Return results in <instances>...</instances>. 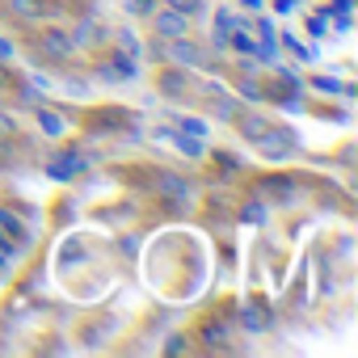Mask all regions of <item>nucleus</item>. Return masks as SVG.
<instances>
[{
    "instance_id": "f257e3e1",
    "label": "nucleus",
    "mask_w": 358,
    "mask_h": 358,
    "mask_svg": "<svg viewBox=\"0 0 358 358\" xmlns=\"http://www.w3.org/2000/svg\"><path fill=\"white\" fill-rule=\"evenodd\" d=\"M253 143H257V152H262L266 160H282V156H291V148H295L291 131H278V127H266Z\"/></svg>"
},
{
    "instance_id": "f03ea898",
    "label": "nucleus",
    "mask_w": 358,
    "mask_h": 358,
    "mask_svg": "<svg viewBox=\"0 0 358 358\" xmlns=\"http://www.w3.org/2000/svg\"><path fill=\"white\" fill-rule=\"evenodd\" d=\"M169 55H173L177 64H186V68H207V51H203V47H194V43H182V38H173Z\"/></svg>"
},
{
    "instance_id": "7ed1b4c3",
    "label": "nucleus",
    "mask_w": 358,
    "mask_h": 358,
    "mask_svg": "<svg viewBox=\"0 0 358 358\" xmlns=\"http://www.w3.org/2000/svg\"><path fill=\"white\" fill-rule=\"evenodd\" d=\"M80 169H85V156H80V152H59V156L51 160V169H47V173H51V177H59V182H68V177H76Z\"/></svg>"
},
{
    "instance_id": "20e7f679",
    "label": "nucleus",
    "mask_w": 358,
    "mask_h": 358,
    "mask_svg": "<svg viewBox=\"0 0 358 358\" xmlns=\"http://www.w3.org/2000/svg\"><path fill=\"white\" fill-rule=\"evenodd\" d=\"M156 34L160 38H186V13H156Z\"/></svg>"
},
{
    "instance_id": "39448f33",
    "label": "nucleus",
    "mask_w": 358,
    "mask_h": 358,
    "mask_svg": "<svg viewBox=\"0 0 358 358\" xmlns=\"http://www.w3.org/2000/svg\"><path fill=\"white\" fill-rule=\"evenodd\" d=\"M156 190H160L169 203H186V199H190V186H186V182H177L173 173H160V177H156Z\"/></svg>"
},
{
    "instance_id": "423d86ee",
    "label": "nucleus",
    "mask_w": 358,
    "mask_h": 358,
    "mask_svg": "<svg viewBox=\"0 0 358 358\" xmlns=\"http://www.w3.org/2000/svg\"><path fill=\"white\" fill-rule=\"evenodd\" d=\"M257 190H262V194H270V199H282V203H291V199H295V182H287V177H266Z\"/></svg>"
},
{
    "instance_id": "0eeeda50",
    "label": "nucleus",
    "mask_w": 358,
    "mask_h": 358,
    "mask_svg": "<svg viewBox=\"0 0 358 358\" xmlns=\"http://www.w3.org/2000/svg\"><path fill=\"white\" fill-rule=\"evenodd\" d=\"M43 47H47L51 55H72V38H68L64 30H47V34H43Z\"/></svg>"
},
{
    "instance_id": "6e6552de",
    "label": "nucleus",
    "mask_w": 358,
    "mask_h": 358,
    "mask_svg": "<svg viewBox=\"0 0 358 358\" xmlns=\"http://www.w3.org/2000/svg\"><path fill=\"white\" fill-rule=\"evenodd\" d=\"M241 316H245V329H249V333H262V329L270 324V312H266V308H257V303H249Z\"/></svg>"
},
{
    "instance_id": "1a4fd4ad",
    "label": "nucleus",
    "mask_w": 358,
    "mask_h": 358,
    "mask_svg": "<svg viewBox=\"0 0 358 358\" xmlns=\"http://www.w3.org/2000/svg\"><path fill=\"white\" fill-rule=\"evenodd\" d=\"M203 341H207V350H228V329H224L220 320H211V324L203 329Z\"/></svg>"
},
{
    "instance_id": "9d476101",
    "label": "nucleus",
    "mask_w": 358,
    "mask_h": 358,
    "mask_svg": "<svg viewBox=\"0 0 358 358\" xmlns=\"http://www.w3.org/2000/svg\"><path fill=\"white\" fill-rule=\"evenodd\" d=\"M97 38H101V26H97V22H80V26H76V38H72V47L97 43Z\"/></svg>"
},
{
    "instance_id": "9b49d317",
    "label": "nucleus",
    "mask_w": 358,
    "mask_h": 358,
    "mask_svg": "<svg viewBox=\"0 0 358 358\" xmlns=\"http://www.w3.org/2000/svg\"><path fill=\"white\" fill-rule=\"evenodd\" d=\"M160 89H164L169 97H177V93H186V76H182V72H164V76H160Z\"/></svg>"
},
{
    "instance_id": "f8f14e48",
    "label": "nucleus",
    "mask_w": 358,
    "mask_h": 358,
    "mask_svg": "<svg viewBox=\"0 0 358 358\" xmlns=\"http://www.w3.org/2000/svg\"><path fill=\"white\" fill-rule=\"evenodd\" d=\"M38 127H43L47 135H64V118H59V114H51V110H43V114H38Z\"/></svg>"
},
{
    "instance_id": "ddd939ff",
    "label": "nucleus",
    "mask_w": 358,
    "mask_h": 358,
    "mask_svg": "<svg viewBox=\"0 0 358 358\" xmlns=\"http://www.w3.org/2000/svg\"><path fill=\"white\" fill-rule=\"evenodd\" d=\"M9 5H13L17 17H38V13H43V9H38V0H9Z\"/></svg>"
},
{
    "instance_id": "4468645a",
    "label": "nucleus",
    "mask_w": 358,
    "mask_h": 358,
    "mask_svg": "<svg viewBox=\"0 0 358 358\" xmlns=\"http://www.w3.org/2000/svg\"><path fill=\"white\" fill-rule=\"evenodd\" d=\"M241 131H245V139H257V135L266 131V122H262V118H245V122H241Z\"/></svg>"
},
{
    "instance_id": "2eb2a0df",
    "label": "nucleus",
    "mask_w": 358,
    "mask_h": 358,
    "mask_svg": "<svg viewBox=\"0 0 358 358\" xmlns=\"http://www.w3.org/2000/svg\"><path fill=\"white\" fill-rule=\"evenodd\" d=\"M215 114H220V118H236V101L220 97V101H215Z\"/></svg>"
},
{
    "instance_id": "dca6fc26",
    "label": "nucleus",
    "mask_w": 358,
    "mask_h": 358,
    "mask_svg": "<svg viewBox=\"0 0 358 358\" xmlns=\"http://www.w3.org/2000/svg\"><path fill=\"white\" fill-rule=\"evenodd\" d=\"M127 13H135V17L152 13V0H127Z\"/></svg>"
},
{
    "instance_id": "f3484780",
    "label": "nucleus",
    "mask_w": 358,
    "mask_h": 358,
    "mask_svg": "<svg viewBox=\"0 0 358 358\" xmlns=\"http://www.w3.org/2000/svg\"><path fill=\"white\" fill-rule=\"evenodd\" d=\"M173 9H177V13H199L203 0H173Z\"/></svg>"
},
{
    "instance_id": "a211bd4d",
    "label": "nucleus",
    "mask_w": 358,
    "mask_h": 358,
    "mask_svg": "<svg viewBox=\"0 0 358 358\" xmlns=\"http://www.w3.org/2000/svg\"><path fill=\"white\" fill-rule=\"evenodd\" d=\"M215 30H220V38H224V30H236V17H232V13H220V17H215Z\"/></svg>"
},
{
    "instance_id": "6ab92c4d",
    "label": "nucleus",
    "mask_w": 358,
    "mask_h": 358,
    "mask_svg": "<svg viewBox=\"0 0 358 358\" xmlns=\"http://www.w3.org/2000/svg\"><path fill=\"white\" fill-rule=\"evenodd\" d=\"M177 148L190 152V156H199V152H203V143H199V139H177Z\"/></svg>"
},
{
    "instance_id": "aec40b11",
    "label": "nucleus",
    "mask_w": 358,
    "mask_h": 358,
    "mask_svg": "<svg viewBox=\"0 0 358 358\" xmlns=\"http://www.w3.org/2000/svg\"><path fill=\"white\" fill-rule=\"evenodd\" d=\"M182 127H186V131H190V135H207V122H199V118H186V122H182Z\"/></svg>"
},
{
    "instance_id": "412c9836",
    "label": "nucleus",
    "mask_w": 358,
    "mask_h": 358,
    "mask_svg": "<svg viewBox=\"0 0 358 358\" xmlns=\"http://www.w3.org/2000/svg\"><path fill=\"white\" fill-rule=\"evenodd\" d=\"M0 224H5V228H9V232H22V224H17V220H13V215H9V211H0ZM22 236H26V232H22Z\"/></svg>"
},
{
    "instance_id": "4be33fe9",
    "label": "nucleus",
    "mask_w": 358,
    "mask_h": 358,
    "mask_svg": "<svg viewBox=\"0 0 358 358\" xmlns=\"http://www.w3.org/2000/svg\"><path fill=\"white\" fill-rule=\"evenodd\" d=\"M245 220H249V224H262V220H266V211H262V207H245Z\"/></svg>"
},
{
    "instance_id": "5701e85b",
    "label": "nucleus",
    "mask_w": 358,
    "mask_h": 358,
    "mask_svg": "<svg viewBox=\"0 0 358 358\" xmlns=\"http://www.w3.org/2000/svg\"><path fill=\"white\" fill-rule=\"evenodd\" d=\"M13 135V118L9 114H0V139H9Z\"/></svg>"
},
{
    "instance_id": "b1692460",
    "label": "nucleus",
    "mask_w": 358,
    "mask_h": 358,
    "mask_svg": "<svg viewBox=\"0 0 358 358\" xmlns=\"http://www.w3.org/2000/svg\"><path fill=\"white\" fill-rule=\"evenodd\" d=\"M232 43H236V47H241V51H253V38H249V34H236V38H232Z\"/></svg>"
},
{
    "instance_id": "393cba45",
    "label": "nucleus",
    "mask_w": 358,
    "mask_h": 358,
    "mask_svg": "<svg viewBox=\"0 0 358 358\" xmlns=\"http://www.w3.org/2000/svg\"><path fill=\"white\" fill-rule=\"evenodd\" d=\"M9 55H13V47H9L5 38H0V59H9Z\"/></svg>"
},
{
    "instance_id": "a878e982",
    "label": "nucleus",
    "mask_w": 358,
    "mask_h": 358,
    "mask_svg": "<svg viewBox=\"0 0 358 358\" xmlns=\"http://www.w3.org/2000/svg\"><path fill=\"white\" fill-rule=\"evenodd\" d=\"M278 9H282V13H291V9H295V0H278Z\"/></svg>"
},
{
    "instance_id": "bb28decb",
    "label": "nucleus",
    "mask_w": 358,
    "mask_h": 358,
    "mask_svg": "<svg viewBox=\"0 0 358 358\" xmlns=\"http://www.w3.org/2000/svg\"><path fill=\"white\" fill-rule=\"evenodd\" d=\"M0 80H5V72H0Z\"/></svg>"
}]
</instances>
